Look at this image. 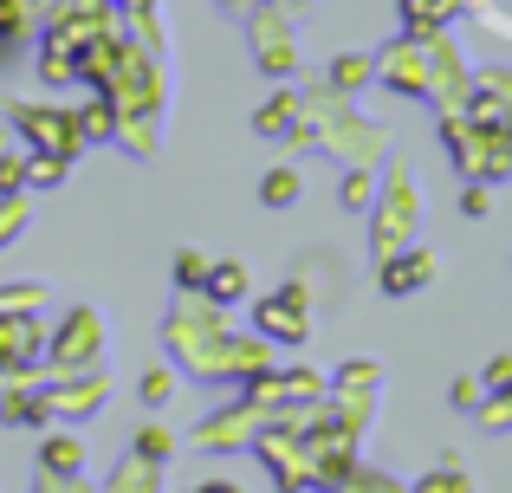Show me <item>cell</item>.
I'll return each instance as SVG.
<instances>
[{
  "label": "cell",
  "mask_w": 512,
  "mask_h": 493,
  "mask_svg": "<svg viewBox=\"0 0 512 493\" xmlns=\"http://www.w3.org/2000/svg\"><path fill=\"white\" fill-rule=\"evenodd\" d=\"M260 195H266L273 208H286L292 195H299V176H286V169H279V176H266V189H260Z\"/></svg>",
  "instance_id": "4"
},
{
  "label": "cell",
  "mask_w": 512,
  "mask_h": 493,
  "mask_svg": "<svg viewBox=\"0 0 512 493\" xmlns=\"http://www.w3.org/2000/svg\"><path fill=\"white\" fill-rule=\"evenodd\" d=\"M286 117H292V98H273L260 111V130H286Z\"/></svg>",
  "instance_id": "6"
},
{
  "label": "cell",
  "mask_w": 512,
  "mask_h": 493,
  "mask_svg": "<svg viewBox=\"0 0 512 493\" xmlns=\"http://www.w3.org/2000/svg\"><path fill=\"white\" fill-rule=\"evenodd\" d=\"M175 273H182V286H201V253H182V266H175Z\"/></svg>",
  "instance_id": "8"
},
{
  "label": "cell",
  "mask_w": 512,
  "mask_h": 493,
  "mask_svg": "<svg viewBox=\"0 0 512 493\" xmlns=\"http://www.w3.org/2000/svg\"><path fill=\"white\" fill-rule=\"evenodd\" d=\"M240 286H247V279H240V266H221V273L208 279V292H214V299H234Z\"/></svg>",
  "instance_id": "5"
},
{
  "label": "cell",
  "mask_w": 512,
  "mask_h": 493,
  "mask_svg": "<svg viewBox=\"0 0 512 493\" xmlns=\"http://www.w3.org/2000/svg\"><path fill=\"white\" fill-rule=\"evenodd\" d=\"M46 468H78V448L72 442H46Z\"/></svg>",
  "instance_id": "7"
},
{
  "label": "cell",
  "mask_w": 512,
  "mask_h": 493,
  "mask_svg": "<svg viewBox=\"0 0 512 493\" xmlns=\"http://www.w3.org/2000/svg\"><path fill=\"white\" fill-rule=\"evenodd\" d=\"M201 493H234V487H201Z\"/></svg>",
  "instance_id": "9"
},
{
  "label": "cell",
  "mask_w": 512,
  "mask_h": 493,
  "mask_svg": "<svg viewBox=\"0 0 512 493\" xmlns=\"http://www.w3.org/2000/svg\"><path fill=\"white\" fill-rule=\"evenodd\" d=\"M448 13H454V0H402V20H409V33H435Z\"/></svg>",
  "instance_id": "3"
},
{
  "label": "cell",
  "mask_w": 512,
  "mask_h": 493,
  "mask_svg": "<svg viewBox=\"0 0 512 493\" xmlns=\"http://www.w3.org/2000/svg\"><path fill=\"white\" fill-rule=\"evenodd\" d=\"M428 273H435L428 253H402V260L383 266V292H415V286H428Z\"/></svg>",
  "instance_id": "2"
},
{
  "label": "cell",
  "mask_w": 512,
  "mask_h": 493,
  "mask_svg": "<svg viewBox=\"0 0 512 493\" xmlns=\"http://www.w3.org/2000/svg\"><path fill=\"white\" fill-rule=\"evenodd\" d=\"M305 299L299 292H286V299H273V305H260V325L273 331V338H305Z\"/></svg>",
  "instance_id": "1"
}]
</instances>
